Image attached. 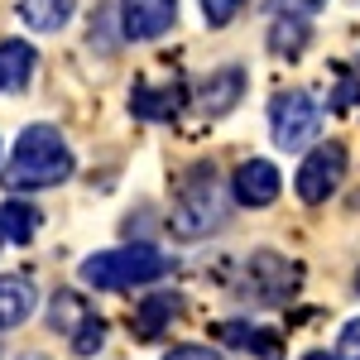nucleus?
Wrapping results in <instances>:
<instances>
[{"label": "nucleus", "instance_id": "11", "mask_svg": "<svg viewBox=\"0 0 360 360\" xmlns=\"http://www.w3.org/2000/svg\"><path fill=\"white\" fill-rule=\"evenodd\" d=\"M183 106V91L178 86H135L130 91V111L139 120H173Z\"/></svg>", "mask_w": 360, "mask_h": 360}, {"label": "nucleus", "instance_id": "16", "mask_svg": "<svg viewBox=\"0 0 360 360\" xmlns=\"http://www.w3.org/2000/svg\"><path fill=\"white\" fill-rule=\"evenodd\" d=\"M307 39H312V25H307L303 15H278L274 29H269V49L278 58H298L307 49Z\"/></svg>", "mask_w": 360, "mask_h": 360}, {"label": "nucleus", "instance_id": "24", "mask_svg": "<svg viewBox=\"0 0 360 360\" xmlns=\"http://www.w3.org/2000/svg\"><path fill=\"white\" fill-rule=\"evenodd\" d=\"M356 293H360V274H356Z\"/></svg>", "mask_w": 360, "mask_h": 360}, {"label": "nucleus", "instance_id": "14", "mask_svg": "<svg viewBox=\"0 0 360 360\" xmlns=\"http://www.w3.org/2000/svg\"><path fill=\"white\" fill-rule=\"evenodd\" d=\"M34 77V49L20 39H5L0 44V91H20Z\"/></svg>", "mask_w": 360, "mask_h": 360}, {"label": "nucleus", "instance_id": "15", "mask_svg": "<svg viewBox=\"0 0 360 360\" xmlns=\"http://www.w3.org/2000/svg\"><path fill=\"white\" fill-rule=\"evenodd\" d=\"M178 312H183V298H178V293H154V298H144V303H139L135 332L139 336H159L168 322L178 317Z\"/></svg>", "mask_w": 360, "mask_h": 360}, {"label": "nucleus", "instance_id": "3", "mask_svg": "<svg viewBox=\"0 0 360 360\" xmlns=\"http://www.w3.org/2000/svg\"><path fill=\"white\" fill-rule=\"evenodd\" d=\"M164 274H168V255L154 245H120L82 259V283L101 288V293H125V288L154 283Z\"/></svg>", "mask_w": 360, "mask_h": 360}, {"label": "nucleus", "instance_id": "17", "mask_svg": "<svg viewBox=\"0 0 360 360\" xmlns=\"http://www.w3.org/2000/svg\"><path fill=\"white\" fill-rule=\"evenodd\" d=\"M34 231H39V212L20 202V197H10L5 207H0V240H15V245H25L34 240Z\"/></svg>", "mask_w": 360, "mask_h": 360}, {"label": "nucleus", "instance_id": "1", "mask_svg": "<svg viewBox=\"0 0 360 360\" xmlns=\"http://www.w3.org/2000/svg\"><path fill=\"white\" fill-rule=\"evenodd\" d=\"M5 178L20 193H39V188L68 183L72 178V149H68V139L58 135L53 125H29V130H20L15 154L5 164Z\"/></svg>", "mask_w": 360, "mask_h": 360}, {"label": "nucleus", "instance_id": "9", "mask_svg": "<svg viewBox=\"0 0 360 360\" xmlns=\"http://www.w3.org/2000/svg\"><path fill=\"white\" fill-rule=\"evenodd\" d=\"M240 96H245V68H221L197 86V106L207 115H226Z\"/></svg>", "mask_w": 360, "mask_h": 360}, {"label": "nucleus", "instance_id": "7", "mask_svg": "<svg viewBox=\"0 0 360 360\" xmlns=\"http://www.w3.org/2000/svg\"><path fill=\"white\" fill-rule=\"evenodd\" d=\"M178 20V0H120L125 39H159Z\"/></svg>", "mask_w": 360, "mask_h": 360}, {"label": "nucleus", "instance_id": "22", "mask_svg": "<svg viewBox=\"0 0 360 360\" xmlns=\"http://www.w3.org/2000/svg\"><path fill=\"white\" fill-rule=\"evenodd\" d=\"M164 360H221L217 351H207V346H173Z\"/></svg>", "mask_w": 360, "mask_h": 360}, {"label": "nucleus", "instance_id": "23", "mask_svg": "<svg viewBox=\"0 0 360 360\" xmlns=\"http://www.w3.org/2000/svg\"><path fill=\"white\" fill-rule=\"evenodd\" d=\"M303 360H336V356H332V351H307Z\"/></svg>", "mask_w": 360, "mask_h": 360}, {"label": "nucleus", "instance_id": "10", "mask_svg": "<svg viewBox=\"0 0 360 360\" xmlns=\"http://www.w3.org/2000/svg\"><path fill=\"white\" fill-rule=\"evenodd\" d=\"M34 303H39V293H34V283L25 274H0V332L29 322Z\"/></svg>", "mask_w": 360, "mask_h": 360}, {"label": "nucleus", "instance_id": "13", "mask_svg": "<svg viewBox=\"0 0 360 360\" xmlns=\"http://www.w3.org/2000/svg\"><path fill=\"white\" fill-rule=\"evenodd\" d=\"M77 0H20V20L39 34H58V29L72 20Z\"/></svg>", "mask_w": 360, "mask_h": 360}, {"label": "nucleus", "instance_id": "25", "mask_svg": "<svg viewBox=\"0 0 360 360\" xmlns=\"http://www.w3.org/2000/svg\"><path fill=\"white\" fill-rule=\"evenodd\" d=\"M0 245H5V240H0Z\"/></svg>", "mask_w": 360, "mask_h": 360}, {"label": "nucleus", "instance_id": "19", "mask_svg": "<svg viewBox=\"0 0 360 360\" xmlns=\"http://www.w3.org/2000/svg\"><path fill=\"white\" fill-rule=\"evenodd\" d=\"M101 341H106V322H101L96 312H86V322L72 332V351H77V356H96Z\"/></svg>", "mask_w": 360, "mask_h": 360}, {"label": "nucleus", "instance_id": "21", "mask_svg": "<svg viewBox=\"0 0 360 360\" xmlns=\"http://www.w3.org/2000/svg\"><path fill=\"white\" fill-rule=\"evenodd\" d=\"M332 356H336V360H360V317L341 327V341H336Z\"/></svg>", "mask_w": 360, "mask_h": 360}, {"label": "nucleus", "instance_id": "8", "mask_svg": "<svg viewBox=\"0 0 360 360\" xmlns=\"http://www.w3.org/2000/svg\"><path fill=\"white\" fill-rule=\"evenodd\" d=\"M236 202L240 207H269L278 197V188H283V178H278V168L269 164V159H245V164L236 168Z\"/></svg>", "mask_w": 360, "mask_h": 360}, {"label": "nucleus", "instance_id": "4", "mask_svg": "<svg viewBox=\"0 0 360 360\" xmlns=\"http://www.w3.org/2000/svg\"><path fill=\"white\" fill-rule=\"evenodd\" d=\"M269 125H274L278 149H307L322 130V106L307 91H278L269 106Z\"/></svg>", "mask_w": 360, "mask_h": 360}, {"label": "nucleus", "instance_id": "20", "mask_svg": "<svg viewBox=\"0 0 360 360\" xmlns=\"http://www.w3.org/2000/svg\"><path fill=\"white\" fill-rule=\"evenodd\" d=\"M245 5H250V0H202V15H207V25H212V29H226Z\"/></svg>", "mask_w": 360, "mask_h": 360}, {"label": "nucleus", "instance_id": "12", "mask_svg": "<svg viewBox=\"0 0 360 360\" xmlns=\"http://www.w3.org/2000/svg\"><path fill=\"white\" fill-rule=\"evenodd\" d=\"M217 336H221L226 346H240V351L264 356V360H278V351H283L274 332H259V327H250V322H221V327H217Z\"/></svg>", "mask_w": 360, "mask_h": 360}, {"label": "nucleus", "instance_id": "18", "mask_svg": "<svg viewBox=\"0 0 360 360\" xmlns=\"http://www.w3.org/2000/svg\"><path fill=\"white\" fill-rule=\"evenodd\" d=\"M49 322H53V332H68V336H72V332L86 322L82 298H77V293H58V298H53V312H49Z\"/></svg>", "mask_w": 360, "mask_h": 360}, {"label": "nucleus", "instance_id": "2", "mask_svg": "<svg viewBox=\"0 0 360 360\" xmlns=\"http://www.w3.org/2000/svg\"><path fill=\"white\" fill-rule=\"evenodd\" d=\"M226 221V193L221 178L212 164H197L178 178V193H173V231L183 240H202Z\"/></svg>", "mask_w": 360, "mask_h": 360}, {"label": "nucleus", "instance_id": "5", "mask_svg": "<svg viewBox=\"0 0 360 360\" xmlns=\"http://www.w3.org/2000/svg\"><path fill=\"white\" fill-rule=\"evenodd\" d=\"M341 178H346V144L327 139V144H317L303 164H298V173H293V193L303 197L307 207H322V202L341 188Z\"/></svg>", "mask_w": 360, "mask_h": 360}, {"label": "nucleus", "instance_id": "6", "mask_svg": "<svg viewBox=\"0 0 360 360\" xmlns=\"http://www.w3.org/2000/svg\"><path fill=\"white\" fill-rule=\"evenodd\" d=\"M293 288H298V264H288V259L274 255V250L250 255V264H245V293L255 298V303H288V298H293Z\"/></svg>", "mask_w": 360, "mask_h": 360}]
</instances>
